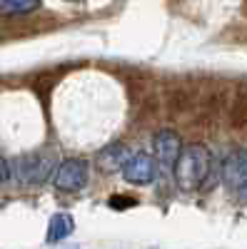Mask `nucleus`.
Wrapping results in <instances>:
<instances>
[{"label":"nucleus","mask_w":247,"mask_h":249,"mask_svg":"<svg viewBox=\"0 0 247 249\" xmlns=\"http://www.w3.org/2000/svg\"><path fill=\"white\" fill-rule=\"evenodd\" d=\"M130 157V150L125 147V144H108V147H102L95 157V164H97V170L100 172H105V175H113L117 170H122V164H125V160Z\"/></svg>","instance_id":"nucleus-7"},{"label":"nucleus","mask_w":247,"mask_h":249,"mask_svg":"<svg viewBox=\"0 0 247 249\" xmlns=\"http://www.w3.org/2000/svg\"><path fill=\"white\" fill-rule=\"evenodd\" d=\"M53 155H43V152H30V155H23L18 162H15V177L25 184H40L45 182L50 175H53Z\"/></svg>","instance_id":"nucleus-2"},{"label":"nucleus","mask_w":247,"mask_h":249,"mask_svg":"<svg viewBox=\"0 0 247 249\" xmlns=\"http://www.w3.org/2000/svg\"><path fill=\"white\" fill-rule=\"evenodd\" d=\"M110 207H113V210H128V207H135V199L115 195V197H110Z\"/></svg>","instance_id":"nucleus-11"},{"label":"nucleus","mask_w":247,"mask_h":249,"mask_svg":"<svg viewBox=\"0 0 247 249\" xmlns=\"http://www.w3.org/2000/svg\"><path fill=\"white\" fill-rule=\"evenodd\" d=\"M38 8H40V0H3L0 3V15L18 18V15H28Z\"/></svg>","instance_id":"nucleus-10"},{"label":"nucleus","mask_w":247,"mask_h":249,"mask_svg":"<svg viewBox=\"0 0 247 249\" xmlns=\"http://www.w3.org/2000/svg\"><path fill=\"white\" fill-rule=\"evenodd\" d=\"M222 182L228 184V190H235V192L247 190V150L237 147L225 157V162H222Z\"/></svg>","instance_id":"nucleus-5"},{"label":"nucleus","mask_w":247,"mask_h":249,"mask_svg":"<svg viewBox=\"0 0 247 249\" xmlns=\"http://www.w3.org/2000/svg\"><path fill=\"white\" fill-rule=\"evenodd\" d=\"M88 177H90V164L80 157H70V160H63L55 167V187L63 192H77L88 184Z\"/></svg>","instance_id":"nucleus-3"},{"label":"nucleus","mask_w":247,"mask_h":249,"mask_svg":"<svg viewBox=\"0 0 247 249\" xmlns=\"http://www.w3.org/2000/svg\"><path fill=\"white\" fill-rule=\"evenodd\" d=\"M65 3H80V0H65Z\"/></svg>","instance_id":"nucleus-13"},{"label":"nucleus","mask_w":247,"mask_h":249,"mask_svg":"<svg viewBox=\"0 0 247 249\" xmlns=\"http://www.w3.org/2000/svg\"><path fill=\"white\" fill-rule=\"evenodd\" d=\"M210 167H212V155L205 144H190V147L180 150L177 162L172 167L177 187L185 190V192L200 190L202 182L210 175Z\"/></svg>","instance_id":"nucleus-1"},{"label":"nucleus","mask_w":247,"mask_h":249,"mask_svg":"<svg viewBox=\"0 0 247 249\" xmlns=\"http://www.w3.org/2000/svg\"><path fill=\"white\" fill-rule=\"evenodd\" d=\"M8 179H10V164L3 155H0V184H5Z\"/></svg>","instance_id":"nucleus-12"},{"label":"nucleus","mask_w":247,"mask_h":249,"mask_svg":"<svg viewBox=\"0 0 247 249\" xmlns=\"http://www.w3.org/2000/svg\"><path fill=\"white\" fill-rule=\"evenodd\" d=\"M230 122L232 127H247V82L237 88L232 107H230Z\"/></svg>","instance_id":"nucleus-9"},{"label":"nucleus","mask_w":247,"mask_h":249,"mask_svg":"<svg viewBox=\"0 0 247 249\" xmlns=\"http://www.w3.org/2000/svg\"><path fill=\"white\" fill-rule=\"evenodd\" d=\"M75 232V219L68 214V212H55L48 222V234H45V242L48 244H57L68 239L70 234Z\"/></svg>","instance_id":"nucleus-8"},{"label":"nucleus","mask_w":247,"mask_h":249,"mask_svg":"<svg viewBox=\"0 0 247 249\" xmlns=\"http://www.w3.org/2000/svg\"><path fill=\"white\" fill-rule=\"evenodd\" d=\"M182 150V140L175 130H160L155 132L152 137V152H155V162H160L162 167L172 170L175 162H177V155Z\"/></svg>","instance_id":"nucleus-6"},{"label":"nucleus","mask_w":247,"mask_h":249,"mask_svg":"<svg viewBox=\"0 0 247 249\" xmlns=\"http://www.w3.org/2000/svg\"><path fill=\"white\" fill-rule=\"evenodd\" d=\"M155 175H157V164H155V157H150L148 152H135L122 164V177H125V182L137 184V187L152 184Z\"/></svg>","instance_id":"nucleus-4"}]
</instances>
